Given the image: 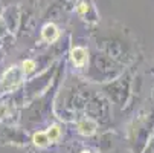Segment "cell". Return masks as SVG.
<instances>
[{"label":"cell","instance_id":"obj_8","mask_svg":"<svg viewBox=\"0 0 154 153\" xmlns=\"http://www.w3.org/2000/svg\"><path fill=\"white\" fill-rule=\"evenodd\" d=\"M85 9H87L85 3H81V5H79V8H78V11H79L81 14H84V12H85Z\"/></svg>","mask_w":154,"mask_h":153},{"label":"cell","instance_id":"obj_7","mask_svg":"<svg viewBox=\"0 0 154 153\" xmlns=\"http://www.w3.org/2000/svg\"><path fill=\"white\" fill-rule=\"evenodd\" d=\"M48 138H49V141H55V139H58V136H60V127L58 126H54V127H51L49 130H48Z\"/></svg>","mask_w":154,"mask_h":153},{"label":"cell","instance_id":"obj_3","mask_svg":"<svg viewBox=\"0 0 154 153\" xmlns=\"http://www.w3.org/2000/svg\"><path fill=\"white\" fill-rule=\"evenodd\" d=\"M43 37H45V40H48V41L57 40V37H58L57 28L54 25H46L45 28H43Z\"/></svg>","mask_w":154,"mask_h":153},{"label":"cell","instance_id":"obj_4","mask_svg":"<svg viewBox=\"0 0 154 153\" xmlns=\"http://www.w3.org/2000/svg\"><path fill=\"white\" fill-rule=\"evenodd\" d=\"M85 49H82V48H75L73 51H72V57H73V61L78 64V66H82L84 64V61H85Z\"/></svg>","mask_w":154,"mask_h":153},{"label":"cell","instance_id":"obj_1","mask_svg":"<svg viewBox=\"0 0 154 153\" xmlns=\"http://www.w3.org/2000/svg\"><path fill=\"white\" fill-rule=\"evenodd\" d=\"M21 74H23V71H21V68H11L9 71L5 72L3 78H2V83H0V91L3 92H11L12 89H15V87L18 86V83L21 81Z\"/></svg>","mask_w":154,"mask_h":153},{"label":"cell","instance_id":"obj_5","mask_svg":"<svg viewBox=\"0 0 154 153\" xmlns=\"http://www.w3.org/2000/svg\"><path fill=\"white\" fill-rule=\"evenodd\" d=\"M32 141H34V144L38 145V147H45V145L49 142V138H48V133H45V132H38V133L34 135Z\"/></svg>","mask_w":154,"mask_h":153},{"label":"cell","instance_id":"obj_2","mask_svg":"<svg viewBox=\"0 0 154 153\" xmlns=\"http://www.w3.org/2000/svg\"><path fill=\"white\" fill-rule=\"evenodd\" d=\"M78 129L82 135H92L96 130V123H93L92 120H85V121H81L78 124Z\"/></svg>","mask_w":154,"mask_h":153},{"label":"cell","instance_id":"obj_6","mask_svg":"<svg viewBox=\"0 0 154 153\" xmlns=\"http://www.w3.org/2000/svg\"><path fill=\"white\" fill-rule=\"evenodd\" d=\"M34 69H35V61L34 60H25L21 63V71H23V74H31Z\"/></svg>","mask_w":154,"mask_h":153},{"label":"cell","instance_id":"obj_9","mask_svg":"<svg viewBox=\"0 0 154 153\" xmlns=\"http://www.w3.org/2000/svg\"><path fill=\"white\" fill-rule=\"evenodd\" d=\"M82 153H89V151H82Z\"/></svg>","mask_w":154,"mask_h":153}]
</instances>
